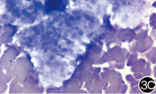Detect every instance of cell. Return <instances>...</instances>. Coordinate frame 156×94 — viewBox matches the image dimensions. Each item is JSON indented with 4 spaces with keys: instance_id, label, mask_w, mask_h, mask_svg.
<instances>
[{
    "instance_id": "cell-1",
    "label": "cell",
    "mask_w": 156,
    "mask_h": 94,
    "mask_svg": "<svg viewBox=\"0 0 156 94\" xmlns=\"http://www.w3.org/2000/svg\"><path fill=\"white\" fill-rule=\"evenodd\" d=\"M140 88L144 93H152L155 88V81L150 77L143 78L140 82Z\"/></svg>"
}]
</instances>
